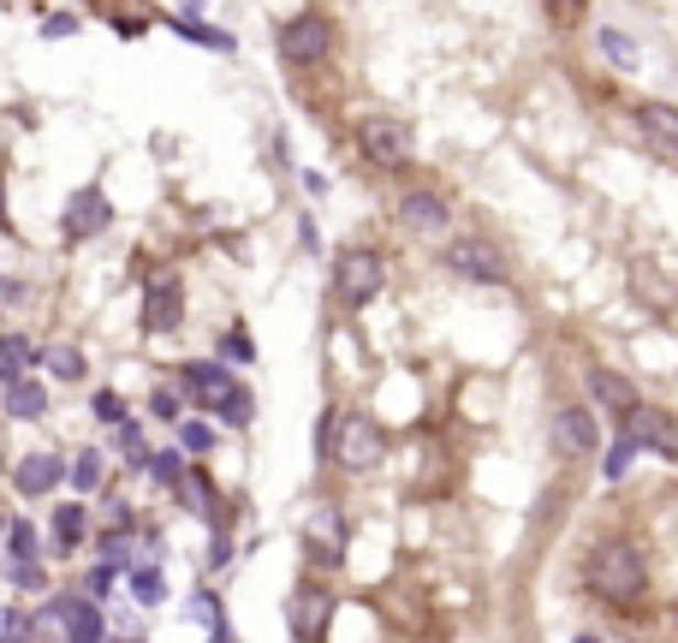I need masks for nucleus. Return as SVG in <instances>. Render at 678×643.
Instances as JSON below:
<instances>
[{"label":"nucleus","mask_w":678,"mask_h":643,"mask_svg":"<svg viewBox=\"0 0 678 643\" xmlns=\"http://www.w3.org/2000/svg\"><path fill=\"white\" fill-rule=\"evenodd\" d=\"M185 388L197 393V400L209 405V412H220V417H227L232 429H244V423H250V412H256V400H250V388H239L227 370H220V363H185Z\"/></svg>","instance_id":"1"},{"label":"nucleus","mask_w":678,"mask_h":643,"mask_svg":"<svg viewBox=\"0 0 678 643\" xmlns=\"http://www.w3.org/2000/svg\"><path fill=\"white\" fill-rule=\"evenodd\" d=\"M328 447L346 471H370V465H381V453H387V435H381V423L370 412H346L328 423Z\"/></svg>","instance_id":"2"},{"label":"nucleus","mask_w":678,"mask_h":643,"mask_svg":"<svg viewBox=\"0 0 678 643\" xmlns=\"http://www.w3.org/2000/svg\"><path fill=\"white\" fill-rule=\"evenodd\" d=\"M589 584H595L608 602H637L643 596V554L631 543H608L589 560Z\"/></svg>","instance_id":"3"},{"label":"nucleus","mask_w":678,"mask_h":643,"mask_svg":"<svg viewBox=\"0 0 678 643\" xmlns=\"http://www.w3.org/2000/svg\"><path fill=\"white\" fill-rule=\"evenodd\" d=\"M381 281H387V274H381V257L375 251H346V257H339L333 286H339V298H346L351 310H358V304H370L375 292H381Z\"/></svg>","instance_id":"4"},{"label":"nucleus","mask_w":678,"mask_h":643,"mask_svg":"<svg viewBox=\"0 0 678 643\" xmlns=\"http://www.w3.org/2000/svg\"><path fill=\"white\" fill-rule=\"evenodd\" d=\"M447 269L464 274V281H482V286L506 281V257H500L489 239H452L447 244Z\"/></svg>","instance_id":"5"},{"label":"nucleus","mask_w":678,"mask_h":643,"mask_svg":"<svg viewBox=\"0 0 678 643\" xmlns=\"http://www.w3.org/2000/svg\"><path fill=\"white\" fill-rule=\"evenodd\" d=\"M358 143H363V155H370V161H381V167H405V155H411V126L387 120V113H375V120L358 126Z\"/></svg>","instance_id":"6"},{"label":"nucleus","mask_w":678,"mask_h":643,"mask_svg":"<svg viewBox=\"0 0 678 643\" xmlns=\"http://www.w3.org/2000/svg\"><path fill=\"white\" fill-rule=\"evenodd\" d=\"M36 632H66V643H101V613H96V602L61 596V602L36 620Z\"/></svg>","instance_id":"7"},{"label":"nucleus","mask_w":678,"mask_h":643,"mask_svg":"<svg viewBox=\"0 0 678 643\" xmlns=\"http://www.w3.org/2000/svg\"><path fill=\"white\" fill-rule=\"evenodd\" d=\"M280 54H286L292 66H309L328 54V19L321 12H298V19H286V31H280Z\"/></svg>","instance_id":"8"},{"label":"nucleus","mask_w":678,"mask_h":643,"mask_svg":"<svg viewBox=\"0 0 678 643\" xmlns=\"http://www.w3.org/2000/svg\"><path fill=\"white\" fill-rule=\"evenodd\" d=\"M631 442L655 447L660 459H678V417L660 412V405H637V412H631Z\"/></svg>","instance_id":"9"},{"label":"nucleus","mask_w":678,"mask_h":643,"mask_svg":"<svg viewBox=\"0 0 678 643\" xmlns=\"http://www.w3.org/2000/svg\"><path fill=\"white\" fill-rule=\"evenodd\" d=\"M304 543H309V554H316L321 566H339V554H346V524H339L333 506H309Z\"/></svg>","instance_id":"10"},{"label":"nucleus","mask_w":678,"mask_h":643,"mask_svg":"<svg viewBox=\"0 0 678 643\" xmlns=\"http://www.w3.org/2000/svg\"><path fill=\"white\" fill-rule=\"evenodd\" d=\"M179 310H185L179 281H173V274H155V281H150V298H143V328H150V334L179 328Z\"/></svg>","instance_id":"11"},{"label":"nucleus","mask_w":678,"mask_h":643,"mask_svg":"<svg viewBox=\"0 0 678 643\" xmlns=\"http://www.w3.org/2000/svg\"><path fill=\"white\" fill-rule=\"evenodd\" d=\"M108 221H113V203L101 197L96 185H84V192L66 203V239H96Z\"/></svg>","instance_id":"12"},{"label":"nucleus","mask_w":678,"mask_h":643,"mask_svg":"<svg viewBox=\"0 0 678 643\" xmlns=\"http://www.w3.org/2000/svg\"><path fill=\"white\" fill-rule=\"evenodd\" d=\"M554 435H559V447H566V453H578V459H589V453H595V417L578 412V405H559Z\"/></svg>","instance_id":"13"},{"label":"nucleus","mask_w":678,"mask_h":643,"mask_svg":"<svg viewBox=\"0 0 678 643\" xmlns=\"http://www.w3.org/2000/svg\"><path fill=\"white\" fill-rule=\"evenodd\" d=\"M583 382H589V393H595V400L601 405H608V412H637V388H631L625 382V375H613V370H601V363H589V375H583Z\"/></svg>","instance_id":"14"},{"label":"nucleus","mask_w":678,"mask_h":643,"mask_svg":"<svg viewBox=\"0 0 678 643\" xmlns=\"http://www.w3.org/2000/svg\"><path fill=\"white\" fill-rule=\"evenodd\" d=\"M400 221H411L417 232H440V227L452 221V209H447L435 192H405V197H400Z\"/></svg>","instance_id":"15"},{"label":"nucleus","mask_w":678,"mask_h":643,"mask_svg":"<svg viewBox=\"0 0 678 643\" xmlns=\"http://www.w3.org/2000/svg\"><path fill=\"white\" fill-rule=\"evenodd\" d=\"M61 477H66V465L54 459V453H31V459H19V471H12L19 494H48Z\"/></svg>","instance_id":"16"},{"label":"nucleus","mask_w":678,"mask_h":643,"mask_svg":"<svg viewBox=\"0 0 678 643\" xmlns=\"http://www.w3.org/2000/svg\"><path fill=\"white\" fill-rule=\"evenodd\" d=\"M328 613H333V602L321 590H298L292 596V632L298 637H316L321 625H328Z\"/></svg>","instance_id":"17"},{"label":"nucleus","mask_w":678,"mask_h":643,"mask_svg":"<svg viewBox=\"0 0 678 643\" xmlns=\"http://www.w3.org/2000/svg\"><path fill=\"white\" fill-rule=\"evenodd\" d=\"M637 126H643L655 143L678 150V108H672V101H643V108H637Z\"/></svg>","instance_id":"18"},{"label":"nucleus","mask_w":678,"mask_h":643,"mask_svg":"<svg viewBox=\"0 0 678 643\" xmlns=\"http://www.w3.org/2000/svg\"><path fill=\"white\" fill-rule=\"evenodd\" d=\"M36 363V346L24 340V334H0V382H24V370Z\"/></svg>","instance_id":"19"},{"label":"nucleus","mask_w":678,"mask_h":643,"mask_svg":"<svg viewBox=\"0 0 678 643\" xmlns=\"http://www.w3.org/2000/svg\"><path fill=\"white\" fill-rule=\"evenodd\" d=\"M173 31L190 36V42H203V48H220V54H232V36L227 31H215V24H203L197 12H173Z\"/></svg>","instance_id":"20"},{"label":"nucleus","mask_w":678,"mask_h":643,"mask_svg":"<svg viewBox=\"0 0 678 643\" xmlns=\"http://www.w3.org/2000/svg\"><path fill=\"white\" fill-rule=\"evenodd\" d=\"M7 412L24 417V423L48 412V393H42V382H12V388H7Z\"/></svg>","instance_id":"21"},{"label":"nucleus","mask_w":678,"mask_h":643,"mask_svg":"<svg viewBox=\"0 0 678 643\" xmlns=\"http://www.w3.org/2000/svg\"><path fill=\"white\" fill-rule=\"evenodd\" d=\"M42 363H48L61 382H78V375H84V352H78V346H48V352H42Z\"/></svg>","instance_id":"22"},{"label":"nucleus","mask_w":678,"mask_h":643,"mask_svg":"<svg viewBox=\"0 0 678 643\" xmlns=\"http://www.w3.org/2000/svg\"><path fill=\"white\" fill-rule=\"evenodd\" d=\"M78 536H84V506H54V543L78 548Z\"/></svg>","instance_id":"23"},{"label":"nucleus","mask_w":678,"mask_h":643,"mask_svg":"<svg viewBox=\"0 0 678 643\" xmlns=\"http://www.w3.org/2000/svg\"><path fill=\"white\" fill-rule=\"evenodd\" d=\"M72 482H78V494H90L101 482V453H78V459H72Z\"/></svg>","instance_id":"24"},{"label":"nucleus","mask_w":678,"mask_h":643,"mask_svg":"<svg viewBox=\"0 0 678 643\" xmlns=\"http://www.w3.org/2000/svg\"><path fill=\"white\" fill-rule=\"evenodd\" d=\"M601 48H608L619 66H631V61H637V48H631V36H625V31H613V24H601Z\"/></svg>","instance_id":"25"},{"label":"nucleus","mask_w":678,"mask_h":643,"mask_svg":"<svg viewBox=\"0 0 678 643\" xmlns=\"http://www.w3.org/2000/svg\"><path fill=\"white\" fill-rule=\"evenodd\" d=\"M179 494H185V506H190V513H209V482H203L197 471L179 477Z\"/></svg>","instance_id":"26"},{"label":"nucleus","mask_w":678,"mask_h":643,"mask_svg":"<svg viewBox=\"0 0 678 643\" xmlns=\"http://www.w3.org/2000/svg\"><path fill=\"white\" fill-rule=\"evenodd\" d=\"M131 590H138V602H161V573L155 566H138V573H131Z\"/></svg>","instance_id":"27"},{"label":"nucleus","mask_w":678,"mask_h":643,"mask_svg":"<svg viewBox=\"0 0 678 643\" xmlns=\"http://www.w3.org/2000/svg\"><path fill=\"white\" fill-rule=\"evenodd\" d=\"M631 459H637V442L625 435V442H613V453H608V477H625Z\"/></svg>","instance_id":"28"},{"label":"nucleus","mask_w":678,"mask_h":643,"mask_svg":"<svg viewBox=\"0 0 678 643\" xmlns=\"http://www.w3.org/2000/svg\"><path fill=\"white\" fill-rule=\"evenodd\" d=\"M12 554H19V566H31V554H36V531H31V524H12Z\"/></svg>","instance_id":"29"},{"label":"nucleus","mask_w":678,"mask_h":643,"mask_svg":"<svg viewBox=\"0 0 678 643\" xmlns=\"http://www.w3.org/2000/svg\"><path fill=\"white\" fill-rule=\"evenodd\" d=\"M150 459H155V465H150L155 482H179V477H185V471H179V453H150Z\"/></svg>","instance_id":"30"},{"label":"nucleus","mask_w":678,"mask_h":643,"mask_svg":"<svg viewBox=\"0 0 678 643\" xmlns=\"http://www.w3.org/2000/svg\"><path fill=\"white\" fill-rule=\"evenodd\" d=\"M96 417L101 423H125V400L120 393H96Z\"/></svg>","instance_id":"31"},{"label":"nucleus","mask_w":678,"mask_h":643,"mask_svg":"<svg viewBox=\"0 0 678 643\" xmlns=\"http://www.w3.org/2000/svg\"><path fill=\"white\" fill-rule=\"evenodd\" d=\"M150 405H155V417H167V423L179 417V393H173V388H155V400H150Z\"/></svg>","instance_id":"32"},{"label":"nucleus","mask_w":678,"mask_h":643,"mask_svg":"<svg viewBox=\"0 0 678 643\" xmlns=\"http://www.w3.org/2000/svg\"><path fill=\"white\" fill-rule=\"evenodd\" d=\"M78 31V19L72 12H54V19H42V36H72Z\"/></svg>","instance_id":"33"},{"label":"nucleus","mask_w":678,"mask_h":643,"mask_svg":"<svg viewBox=\"0 0 678 643\" xmlns=\"http://www.w3.org/2000/svg\"><path fill=\"white\" fill-rule=\"evenodd\" d=\"M179 435H185V447H190V453H203V447L215 442V435H209V423H185Z\"/></svg>","instance_id":"34"},{"label":"nucleus","mask_w":678,"mask_h":643,"mask_svg":"<svg viewBox=\"0 0 678 643\" xmlns=\"http://www.w3.org/2000/svg\"><path fill=\"white\" fill-rule=\"evenodd\" d=\"M571 643H601V637H571Z\"/></svg>","instance_id":"35"},{"label":"nucleus","mask_w":678,"mask_h":643,"mask_svg":"<svg viewBox=\"0 0 678 643\" xmlns=\"http://www.w3.org/2000/svg\"><path fill=\"white\" fill-rule=\"evenodd\" d=\"M0 215H7V192H0Z\"/></svg>","instance_id":"36"}]
</instances>
